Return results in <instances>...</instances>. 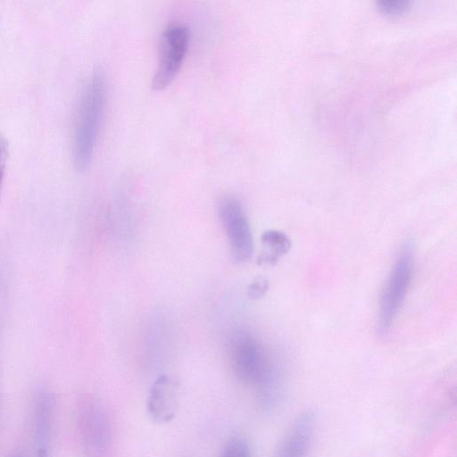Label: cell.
Wrapping results in <instances>:
<instances>
[{"mask_svg": "<svg viewBox=\"0 0 457 457\" xmlns=\"http://www.w3.org/2000/svg\"><path fill=\"white\" fill-rule=\"evenodd\" d=\"M228 355L236 377L254 388L260 406L272 410L280 398L282 375L277 360L253 333L237 329L230 335Z\"/></svg>", "mask_w": 457, "mask_h": 457, "instance_id": "cell-1", "label": "cell"}, {"mask_svg": "<svg viewBox=\"0 0 457 457\" xmlns=\"http://www.w3.org/2000/svg\"><path fill=\"white\" fill-rule=\"evenodd\" d=\"M106 97L105 81L96 72L86 84L81 94L75 122L74 163L84 170L91 162L99 133Z\"/></svg>", "mask_w": 457, "mask_h": 457, "instance_id": "cell-2", "label": "cell"}, {"mask_svg": "<svg viewBox=\"0 0 457 457\" xmlns=\"http://www.w3.org/2000/svg\"><path fill=\"white\" fill-rule=\"evenodd\" d=\"M413 249L404 245L389 272L383 288L378 314V332L384 337L390 331L405 301L413 273Z\"/></svg>", "mask_w": 457, "mask_h": 457, "instance_id": "cell-3", "label": "cell"}, {"mask_svg": "<svg viewBox=\"0 0 457 457\" xmlns=\"http://www.w3.org/2000/svg\"><path fill=\"white\" fill-rule=\"evenodd\" d=\"M78 422L85 457H113L112 422L101 401L94 397L81 400L78 408Z\"/></svg>", "mask_w": 457, "mask_h": 457, "instance_id": "cell-4", "label": "cell"}, {"mask_svg": "<svg viewBox=\"0 0 457 457\" xmlns=\"http://www.w3.org/2000/svg\"><path fill=\"white\" fill-rule=\"evenodd\" d=\"M219 216L233 259L237 262L250 260L253 253V239L241 202L234 196L223 197L219 204Z\"/></svg>", "mask_w": 457, "mask_h": 457, "instance_id": "cell-5", "label": "cell"}, {"mask_svg": "<svg viewBox=\"0 0 457 457\" xmlns=\"http://www.w3.org/2000/svg\"><path fill=\"white\" fill-rule=\"evenodd\" d=\"M188 42V29L182 24L170 25L164 30L159 61L152 79L153 89L162 90L176 78L187 54Z\"/></svg>", "mask_w": 457, "mask_h": 457, "instance_id": "cell-6", "label": "cell"}, {"mask_svg": "<svg viewBox=\"0 0 457 457\" xmlns=\"http://www.w3.org/2000/svg\"><path fill=\"white\" fill-rule=\"evenodd\" d=\"M179 401V391L177 382L168 375H161L154 380L148 393V415L157 423H167L175 417Z\"/></svg>", "mask_w": 457, "mask_h": 457, "instance_id": "cell-7", "label": "cell"}, {"mask_svg": "<svg viewBox=\"0 0 457 457\" xmlns=\"http://www.w3.org/2000/svg\"><path fill=\"white\" fill-rule=\"evenodd\" d=\"M316 428L312 411L299 415L287 429L273 457H308Z\"/></svg>", "mask_w": 457, "mask_h": 457, "instance_id": "cell-8", "label": "cell"}, {"mask_svg": "<svg viewBox=\"0 0 457 457\" xmlns=\"http://www.w3.org/2000/svg\"><path fill=\"white\" fill-rule=\"evenodd\" d=\"M54 397L46 387H39L34 396L33 430L37 457H50Z\"/></svg>", "mask_w": 457, "mask_h": 457, "instance_id": "cell-9", "label": "cell"}, {"mask_svg": "<svg viewBox=\"0 0 457 457\" xmlns=\"http://www.w3.org/2000/svg\"><path fill=\"white\" fill-rule=\"evenodd\" d=\"M263 251L258 257L259 264H275L290 250L292 243L288 236L277 229L265 230L261 236Z\"/></svg>", "mask_w": 457, "mask_h": 457, "instance_id": "cell-10", "label": "cell"}, {"mask_svg": "<svg viewBox=\"0 0 457 457\" xmlns=\"http://www.w3.org/2000/svg\"><path fill=\"white\" fill-rule=\"evenodd\" d=\"M220 457H251V452L243 438L233 437L226 443Z\"/></svg>", "mask_w": 457, "mask_h": 457, "instance_id": "cell-11", "label": "cell"}, {"mask_svg": "<svg viewBox=\"0 0 457 457\" xmlns=\"http://www.w3.org/2000/svg\"><path fill=\"white\" fill-rule=\"evenodd\" d=\"M409 3L406 1H380L378 2V10L387 16H399L406 12Z\"/></svg>", "mask_w": 457, "mask_h": 457, "instance_id": "cell-12", "label": "cell"}, {"mask_svg": "<svg viewBox=\"0 0 457 457\" xmlns=\"http://www.w3.org/2000/svg\"><path fill=\"white\" fill-rule=\"evenodd\" d=\"M268 288V280L264 278H257L248 286L247 295L253 300L260 299L266 295Z\"/></svg>", "mask_w": 457, "mask_h": 457, "instance_id": "cell-13", "label": "cell"}, {"mask_svg": "<svg viewBox=\"0 0 457 457\" xmlns=\"http://www.w3.org/2000/svg\"><path fill=\"white\" fill-rule=\"evenodd\" d=\"M8 158V143L7 140L0 130V191L2 187V182L4 175V170L6 166V162Z\"/></svg>", "mask_w": 457, "mask_h": 457, "instance_id": "cell-14", "label": "cell"}, {"mask_svg": "<svg viewBox=\"0 0 457 457\" xmlns=\"http://www.w3.org/2000/svg\"><path fill=\"white\" fill-rule=\"evenodd\" d=\"M10 457H23L20 453H13Z\"/></svg>", "mask_w": 457, "mask_h": 457, "instance_id": "cell-15", "label": "cell"}]
</instances>
